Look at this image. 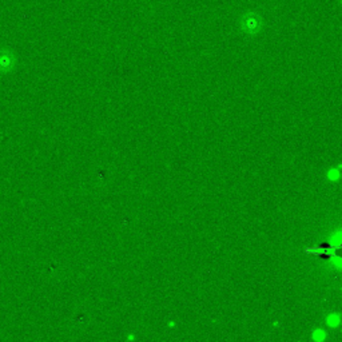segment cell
<instances>
[{"mask_svg": "<svg viewBox=\"0 0 342 342\" xmlns=\"http://www.w3.org/2000/svg\"><path fill=\"white\" fill-rule=\"evenodd\" d=\"M241 28L247 35H257L262 28V17L254 12H247L241 19Z\"/></svg>", "mask_w": 342, "mask_h": 342, "instance_id": "obj_1", "label": "cell"}, {"mask_svg": "<svg viewBox=\"0 0 342 342\" xmlns=\"http://www.w3.org/2000/svg\"><path fill=\"white\" fill-rule=\"evenodd\" d=\"M326 337H328V333H326V330H324V329H315L314 332L311 333V338L314 339L315 342H324L326 339Z\"/></svg>", "mask_w": 342, "mask_h": 342, "instance_id": "obj_3", "label": "cell"}, {"mask_svg": "<svg viewBox=\"0 0 342 342\" xmlns=\"http://www.w3.org/2000/svg\"><path fill=\"white\" fill-rule=\"evenodd\" d=\"M169 326L170 328H174V326H175V322H169Z\"/></svg>", "mask_w": 342, "mask_h": 342, "instance_id": "obj_6", "label": "cell"}, {"mask_svg": "<svg viewBox=\"0 0 342 342\" xmlns=\"http://www.w3.org/2000/svg\"><path fill=\"white\" fill-rule=\"evenodd\" d=\"M341 246V232H337L332 235V249H338Z\"/></svg>", "mask_w": 342, "mask_h": 342, "instance_id": "obj_5", "label": "cell"}, {"mask_svg": "<svg viewBox=\"0 0 342 342\" xmlns=\"http://www.w3.org/2000/svg\"><path fill=\"white\" fill-rule=\"evenodd\" d=\"M341 322V317H339L338 313H332L326 317V325L330 326V328H337Z\"/></svg>", "mask_w": 342, "mask_h": 342, "instance_id": "obj_2", "label": "cell"}, {"mask_svg": "<svg viewBox=\"0 0 342 342\" xmlns=\"http://www.w3.org/2000/svg\"><path fill=\"white\" fill-rule=\"evenodd\" d=\"M339 170H341V165H338L335 169H330L328 173H326V178H328L330 182H337V180L339 179V176H341Z\"/></svg>", "mask_w": 342, "mask_h": 342, "instance_id": "obj_4", "label": "cell"}]
</instances>
